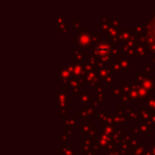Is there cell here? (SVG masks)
<instances>
[{
	"label": "cell",
	"instance_id": "cell-1",
	"mask_svg": "<svg viewBox=\"0 0 155 155\" xmlns=\"http://www.w3.org/2000/svg\"><path fill=\"white\" fill-rule=\"evenodd\" d=\"M93 30L86 29V30H81L78 32V36L72 39L73 44H78L81 48H86L91 49L94 47L93 43Z\"/></svg>",
	"mask_w": 155,
	"mask_h": 155
},
{
	"label": "cell",
	"instance_id": "cell-2",
	"mask_svg": "<svg viewBox=\"0 0 155 155\" xmlns=\"http://www.w3.org/2000/svg\"><path fill=\"white\" fill-rule=\"evenodd\" d=\"M116 48V44L110 41H100L94 47L93 53L97 58H104V56L112 55V51Z\"/></svg>",
	"mask_w": 155,
	"mask_h": 155
},
{
	"label": "cell",
	"instance_id": "cell-3",
	"mask_svg": "<svg viewBox=\"0 0 155 155\" xmlns=\"http://www.w3.org/2000/svg\"><path fill=\"white\" fill-rule=\"evenodd\" d=\"M68 69L70 70L71 74H72V79L79 81V82L83 83L86 80L87 72L84 68V63L83 64H74V63H70L68 65Z\"/></svg>",
	"mask_w": 155,
	"mask_h": 155
},
{
	"label": "cell",
	"instance_id": "cell-4",
	"mask_svg": "<svg viewBox=\"0 0 155 155\" xmlns=\"http://www.w3.org/2000/svg\"><path fill=\"white\" fill-rule=\"evenodd\" d=\"M97 141L100 147V150L104 149V150L114 151L115 147H116V144L114 143V141H113V139H112V136L107 135V134H104V133H102L100 136H98Z\"/></svg>",
	"mask_w": 155,
	"mask_h": 155
},
{
	"label": "cell",
	"instance_id": "cell-5",
	"mask_svg": "<svg viewBox=\"0 0 155 155\" xmlns=\"http://www.w3.org/2000/svg\"><path fill=\"white\" fill-rule=\"evenodd\" d=\"M71 80H72V74H71L68 67L58 69V82H61L62 84L68 86Z\"/></svg>",
	"mask_w": 155,
	"mask_h": 155
},
{
	"label": "cell",
	"instance_id": "cell-6",
	"mask_svg": "<svg viewBox=\"0 0 155 155\" xmlns=\"http://www.w3.org/2000/svg\"><path fill=\"white\" fill-rule=\"evenodd\" d=\"M144 29H146L144 34L152 37L155 43V15H152L150 19H147L144 21Z\"/></svg>",
	"mask_w": 155,
	"mask_h": 155
},
{
	"label": "cell",
	"instance_id": "cell-7",
	"mask_svg": "<svg viewBox=\"0 0 155 155\" xmlns=\"http://www.w3.org/2000/svg\"><path fill=\"white\" fill-rule=\"evenodd\" d=\"M139 115H140V119H141L143 122H147L149 125L152 124V122H151V117H152L153 114L148 106L147 105L140 106L139 107Z\"/></svg>",
	"mask_w": 155,
	"mask_h": 155
},
{
	"label": "cell",
	"instance_id": "cell-8",
	"mask_svg": "<svg viewBox=\"0 0 155 155\" xmlns=\"http://www.w3.org/2000/svg\"><path fill=\"white\" fill-rule=\"evenodd\" d=\"M133 36H134L133 29H131V30H119L118 39H119V43H121L122 45H124L129 41H131L133 38Z\"/></svg>",
	"mask_w": 155,
	"mask_h": 155
},
{
	"label": "cell",
	"instance_id": "cell-9",
	"mask_svg": "<svg viewBox=\"0 0 155 155\" xmlns=\"http://www.w3.org/2000/svg\"><path fill=\"white\" fill-rule=\"evenodd\" d=\"M99 75H98L97 71H94V72H89L87 73L86 75V80H85V82L88 84L89 87H99L100 85V82H99Z\"/></svg>",
	"mask_w": 155,
	"mask_h": 155
},
{
	"label": "cell",
	"instance_id": "cell-10",
	"mask_svg": "<svg viewBox=\"0 0 155 155\" xmlns=\"http://www.w3.org/2000/svg\"><path fill=\"white\" fill-rule=\"evenodd\" d=\"M58 155H78V151L70 144H60L58 146Z\"/></svg>",
	"mask_w": 155,
	"mask_h": 155
},
{
	"label": "cell",
	"instance_id": "cell-11",
	"mask_svg": "<svg viewBox=\"0 0 155 155\" xmlns=\"http://www.w3.org/2000/svg\"><path fill=\"white\" fill-rule=\"evenodd\" d=\"M68 86H70L71 88H72L73 97H80V96L82 95V83L81 82L72 79V80L70 81V83H69Z\"/></svg>",
	"mask_w": 155,
	"mask_h": 155
},
{
	"label": "cell",
	"instance_id": "cell-12",
	"mask_svg": "<svg viewBox=\"0 0 155 155\" xmlns=\"http://www.w3.org/2000/svg\"><path fill=\"white\" fill-rule=\"evenodd\" d=\"M98 112H96V108L93 106H83L82 110L78 113V116H82V119H87L88 116H97Z\"/></svg>",
	"mask_w": 155,
	"mask_h": 155
},
{
	"label": "cell",
	"instance_id": "cell-13",
	"mask_svg": "<svg viewBox=\"0 0 155 155\" xmlns=\"http://www.w3.org/2000/svg\"><path fill=\"white\" fill-rule=\"evenodd\" d=\"M139 85H141L144 89L149 91V93H152V91H155V83L152 81V78L151 77H148L146 75L144 79L142 80V82L140 83Z\"/></svg>",
	"mask_w": 155,
	"mask_h": 155
},
{
	"label": "cell",
	"instance_id": "cell-14",
	"mask_svg": "<svg viewBox=\"0 0 155 155\" xmlns=\"http://www.w3.org/2000/svg\"><path fill=\"white\" fill-rule=\"evenodd\" d=\"M97 73L101 81H106L110 77V69L105 66H97Z\"/></svg>",
	"mask_w": 155,
	"mask_h": 155
},
{
	"label": "cell",
	"instance_id": "cell-15",
	"mask_svg": "<svg viewBox=\"0 0 155 155\" xmlns=\"http://www.w3.org/2000/svg\"><path fill=\"white\" fill-rule=\"evenodd\" d=\"M72 51H73L72 63H74V64H83V60H84L85 53H83L82 50H81L80 48H74Z\"/></svg>",
	"mask_w": 155,
	"mask_h": 155
},
{
	"label": "cell",
	"instance_id": "cell-16",
	"mask_svg": "<svg viewBox=\"0 0 155 155\" xmlns=\"http://www.w3.org/2000/svg\"><path fill=\"white\" fill-rule=\"evenodd\" d=\"M101 129H102V133L107 134V135H110V136H112L113 134L115 133V125H113L108 120L102 121Z\"/></svg>",
	"mask_w": 155,
	"mask_h": 155
},
{
	"label": "cell",
	"instance_id": "cell-17",
	"mask_svg": "<svg viewBox=\"0 0 155 155\" xmlns=\"http://www.w3.org/2000/svg\"><path fill=\"white\" fill-rule=\"evenodd\" d=\"M134 89H135V91H137L138 96H139V98H140V101H142V100H148L149 99L150 93H149V91H147V89H144L143 87L141 86V85H139V84H137V83H135Z\"/></svg>",
	"mask_w": 155,
	"mask_h": 155
},
{
	"label": "cell",
	"instance_id": "cell-18",
	"mask_svg": "<svg viewBox=\"0 0 155 155\" xmlns=\"http://www.w3.org/2000/svg\"><path fill=\"white\" fill-rule=\"evenodd\" d=\"M63 124L65 127H68V130H72L74 127H78V117L73 116V117H64L63 119Z\"/></svg>",
	"mask_w": 155,
	"mask_h": 155
},
{
	"label": "cell",
	"instance_id": "cell-19",
	"mask_svg": "<svg viewBox=\"0 0 155 155\" xmlns=\"http://www.w3.org/2000/svg\"><path fill=\"white\" fill-rule=\"evenodd\" d=\"M150 50H149L148 47L146 46H142V45H138L137 47L135 48V56L134 58H142L146 56V54L150 53Z\"/></svg>",
	"mask_w": 155,
	"mask_h": 155
},
{
	"label": "cell",
	"instance_id": "cell-20",
	"mask_svg": "<svg viewBox=\"0 0 155 155\" xmlns=\"http://www.w3.org/2000/svg\"><path fill=\"white\" fill-rule=\"evenodd\" d=\"M125 137H127V136H125L124 130H121V131H115V133L112 135V139H113V141H114L115 144H120L121 141H122Z\"/></svg>",
	"mask_w": 155,
	"mask_h": 155
},
{
	"label": "cell",
	"instance_id": "cell-21",
	"mask_svg": "<svg viewBox=\"0 0 155 155\" xmlns=\"http://www.w3.org/2000/svg\"><path fill=\"white\" fill-rule=\"evenodd\" d=\"M124 115H125V118H127V121H132V120H139L140 119V115L136 112H133L131 110V108L127 107L125 108L124 110Z\"/></svg>",
	"mask_w": 155,
	"mask_h": 155
},
{
	"label": "cell",
	"instance_id": "cell-22",
	"mask_svg": "<svg viewBox=\"0 0 155 155\" xmlns=\"http://www.w3.org/2000/svg\"><path fill=\"white\" fill-rule=\"evenodd\" d=\"M67 101H68L67 93L66 91H60V93H58V107L65 108V110H66Z\"/></svg>",
	"mask_w": 155,
	"mask_h": 155
},
{
	"label": "cell",
	"instance_id": "cell-23",
	"mask_svg": "<svg viewBox=\"0 0 155 155\" xmlns=\"http://www.w3.org/2000/svg\"><path fill=\"white\" fill-rule=\"evenodd\" d=\"M107 120L112 123L113 125H120V124H124L127 122V118H123V117H119V116H112L108 117Z\"/></svg>",
	"mask_w": 155,
	"mask_h": 155
},
{
	"label": "cell",
	"instance_id": "cell-24",
	"mask_svg": "<svg viewBox=\"0 0 155 155\" xmlns=\"http://www.w3.org/2000/svg\"><path fill=\"white\" fill-rule=\"evenodd\" d=\"M58 33H66L68 31V26H67V21L63 18L62 15L58 14Z\"/></svg>",
	"mask_w": 155,
	"mask_h": 155
},
{
	"label": "cell",
	"instance_id": "cell-25",
	"mask_svg": "<svg viewBox=\"0 0 155 155\" xmlns=\"http://www.w3.org/2000/svg\"><path fill=\"white\" fill-rule=\"evenodd\" d=\"M119 64H120L122 71H125V72H130L131 71V68H130V66H131V60H130L129 56H125V58H121Z\"/></svg>",
	"mask_w": 155,
	"mask_h": 155
},
{
	"label": "cell",
	"instance_id": "cell-26",
	"mask_svg": "<svg viewBox=\"0 0 155 155\" xmlns=\"http://www.w3.org/2000/svg\"><path fill=\"white\" fill-rule=\"evenodd\" d=\"M80 101L82 102V104L84 106H86L87 103L91 101V98H93V95H91V91H85V93H82V95L80 96Z\"/></svg>",
	"mask_w": 155,
	"mask_h": 155
},
{
	"label": "cell",
	"instance_id": "cell-27",
	"mask_svg": "<svg viewBox=\"0 0 155 155\" xmlns=\"http://www.w3.org/2000/svg\"><path fill=\"white\" fill-rule=\"evenodd\" d=\"M134 86H135V83L132 82H122L121 83V89H122L123 94H129L131 91L134 89Z\"/></svg>",
	"mask_w": 155,
	"mask_h": 155
},
{
	"label": "cell",
	"instance_id": "cell-28",
	"mask_svg": "<svg viewBox=\"0 0 155 155\" xmlns=\"http://www.w3.org/2000/svg\"><path fill=\"white\" fill-rule=\"evenodd\" d=\"M97 100L99 102H103L104 99H105V91H106V87H102L101 85H100L99 87H97Z\"/></svg>",
	"mask_w": 155,
	"mask_h": 155
},
{
	"label": "cell",
	"instance_id": "cell-29",
	"mask_svg": "<svg viewBox=\"0 0 155 155\" xmlns=\"http://www.w3.org/2000/svg\"><path fill=\"white\" fill-rule=\"evenodd\" d=\"M138 127H139V129H140V134L147 135V136L150 135V125H149L147 122H143V121H142Z\"/></svg>",
	"mask_w": 155,
	"mask_h": 155
},
{
	"label": "cell",
	"instance_id": "cell-30",
	"mask_svg": "<svg viewBox=\"0 0 155 155\" xmlns=\"http://www.w3.org/2000/svg\"><path fill=\"white\" fill-rule=\"evenodd\" d=\"M121 50H122L127 56H135V48H132L127 45H122Z\"/></svg>",
	"mask_w": 155,
	"mask_h": 155
},
{
	"label": "cell",
	"instance_id": "cell-31",
	"mask_svg": "<svg viewBox=\"0 0 155 155\" xmlns=\"http://www.w3.org/2000/svg\"><path fill=\"white\" fill-rule=\"evenodd\" d=\"M146 154V150H144V147L142 144H140L139 147L133 149L132 150V154L131 155H144Z\"/></svg>",
	"mask_w": 155,
	"mask_h": 155
},
{
	"label": "cell",
	"instance_id": "cell-32",
	"mask_svg": "<svg viewBox=\"0 0 155 155\" xmlns=\"http://www.w3.org/2000/svg\"><path fill=\"white\" fill-rule=\"evenodd\" d=\"M127 95H129L130 101H132V102H138V101H140L139 96H138L137 91H136L135 89H133V91H131L129 94H127Z\"/></svg>",
	"mask_w": 155,
	"mask_h": 155
},
{
	"label": "cell",
	"instance_id": "cell-33",
	"mask_svg": "<svg viewBox=\"0 0 155 155\" xmlns=\"http://www.w3.org/2000/svg\"><path fill=\"white\" fill-rule=\"evenodd\" d=\"M147 106L150 108V110L152 112V114H155V98L150 97L147 100Z\"/></svg>",
	"mask_w": 155,
	"mask_h": 155
},
{
	"label": "cell",
	"instance_id": "cell-34",
	"mask_svg": "<svg viewBox=\"0 0 155 155\" xmlns=\"http://www.w3.org/2000/svg\"><path fill=\"white\" fill-rule=\"evenodd\" d=\"M123 95V91L122 89H121V87H112V96H114V97H122Z\"/></svg>",
	"mask_w": 155,
	"mask_h": 155
},
{
	"label": "cell",
	"instance_id": "cell-35",
	"mask_svg": "<svg viewBox=\"0 0 155 155\" xmlns=\"http://www.w3.org/2000/svg\"><path fill=\"white\" fill-rule=\"evenodd\" d=\"M110 69L112 72H120V71H122V69H121V67H120V64L117 63V62L112 63V64H110Z\"/></svg>",
	"mask_w": 155,
	"mask_h": 155
},
{
	"label": "cell",
	"instance_id": "cell-36",
	"mask_svg": "<svg viewBox=\"0 0 155 155\" xmlns=\"http://www.w3.org/2000/svg\"><path fill=\"white\" fill-rule=\"evenodd\" d=\"M83 20L82 19H73L72 20V25H73V29L77 30L78 32L81 31V25H82Z\"/></svg>",
	"mask_w": 155,
	"mask_h": 155
},
{
	"label": "cell",
	"instance_id": "cell-37",
	"mask_svg": "<svg viewBox=\"0 0 155 155\" xmlns=\"http://www.w3.org/2000/svg\"><path fill=\"white\" fill-rule=\"evenodd\" d=\"M154 70H155V69L151 67L150 63H146V64H144V74H146V75L150 77V74L152 72H154Z\"/></svg>",
	"mask_w": 155,
	"mask_h": 155
},
{
	"label": "cell",
	"instance_id": "cell-38",
	"mask_svg": "<svg viewBox=\"0 0 155 155\" xmlns=\"http://www.w3.org/2000/svg\"><path fill=\"white\" fill-rule=\"evenodd\" d=\"M144 77H146V74H144V73L136 72L135 73V83H137V84H140V83L142 82V80L144 79Z\"/></svg>",
	"mask_w": 155,
	"mask_h": 155
},
{
	"label": "cell",
	"instance_id": "cell-39",
	"mask_svg": "<svg viewBox=\"0 0 155 155\" xmlns=\"http://www.w3.org/2000/svg\"><path fill=\"white\" fill-rule=\"evenodd\" d=\"M97 117H98V119H99V120H101V122H102V121L107 120V118H108L105 112H99V113H98V115H97Z\"/></svg>",
	"mask_w": 155,
	"mask_h": 155
},
{
	"label": "cell",
	"instance_id": "cell-40",
	"mask_svg": "<svg viewBox=\"0 0 155 155\" xmlns=\"http://www.w3.org/2000/svg\"><path fill=\"white\" fill-rule=\"evenodd\" d=\"M130 130H131L132 135H133V136H136V135H138V134L140 133V129H139V127H135V125H131V127H130Z\"/></svg>",
	"mask_w": 155,
	"mask_h": 155
},
{
	"label": "cell",
	"instance_id": "cell-41",
	"mask_svg": "<svg viewBox=\"0 0 155 155\" xmlns=\"http://www.w3.org/2000/svg\"><path fill=\"white\" fill-rule=\"evenodd\" d=\"M108 24H110V26L113 27V28L118 29V27L120 26V24H121V20H119V19H116V20H110V21H108Z\"/></svg>",
	"mask_w": 155,
	"mask_h": 155
},
{
	"label": "cell",
	"instance_id": "cell-42",
	"mask_svg": "<svg viewBox=\"0 0 155 155\" xmlns=\"http://www.w3.org/2000/svg\"><path fill=\"white\" fill-rule=\"evenodd\" d=\"M130 98L127 94H123L122 97H121V105L120 106H125L127 105V101H129Z\"/></svg>",
	"mask_w": 155,
	"mask_h": 155
},
{
	"label": "cell",
	"instance_id": "cell-43",
	"mask_svg": "<svg viewBox=\"0 0 155 155\" xmlns=\"http://www.w3.org/2000/svg\"><path fill=\"white\" fill-rule=\"evenodd\" d=\"M114 81H115V78H114V77H112V75H110V78H107V80L105 81V82H106V86H107V87H110V85H112L113 83H114Z\"/></svg>",
	"mask_w": 155,
	"mask_h": 155
},
{
	"label": "cell",
	"instance_id": "cell-44",
	"mask_svg": "<svg viewBox=\"0 0 155 155\" xmlns=\"http://www.w3.org/2000/svg\"><path fill=\"white\" fill-rule=\"evenodd\" d=\"M58 140H62L64 142V144H67V136L65 134H62V135H58Z\"/></svg>",
	"mask_w": 155,
	"mask_h": 155
},
{
	"label": "cell",
	"instance_id": "cell-45",
	"mask_svg": "<svg viewBox=\"0 0 155 155\" xmlns=\"http://www.w3.org/2000/svg\"><path fill=\"white\" fill-rule=\"evenodd\" d=\"M120 151H116V150H114V151H110L108 153H106L105 155H120Z\"/></svg>",
	"mask_w": 155,
	"mask_h": 155
},
{
	"label": "cell",
	"instance_id": "cell-46",
	"mask_svg": "<svg viewBox=\"0 0 155 155\" xmlns=\"http://www.w3.org/2000/svg\"><path fill=\"white\" fill-rule=\"evenodd\" d=\"M101 105H102V103L98 101V100H96L95 102H93V107L94 108H97V107H99V106H101Z\"/></svg>",
	"mask_w": 155,
	"mask_h": 155
},
{
	"label": "cell",
	"instance_id": "cell-47",
	"mask_svg": "<svg viewBox=\"0 0 155 155\" xmlns=\"http://www.w3.org/2000/svg\"><path fill=\"white\" fill-rule=\"evenodd\" d=\"M58 115H60V116H63V117H66V110H65V108H60Z\"/></svg>",
	"mask_w": 155,
	"mask_h": 155
},
{
	"label": "cell",
	"instance_id": "cell-48",
	"mask_svg": "<svg viewBox=\"0 0 155 155\" xmlns=\"http://www.w3.org/2000/svg\"><path fill=\"white\" fill-rule=\"evenodd\" d=\"M150 151H151V153H152V155H155V142H154V144H151L150 146Z\"/></svg>",
	"mask_w": 155,
	"mask_h": 155
},
{
	"label": "cell",
	"instance_id": "cell-49",
	"mask_svg": "<svg viewBox=\"0 0 155 155\" xmlns=\"http://www.w3.org/2000/svg\"><path fill=\"white\" fill-rule=\"evenodd\" d=\"M151 63H152V64H153V66L155 67V55L152 58V60H151Z\"/></svg>",
	"mask_w": 155,
	"mask_h": 155
},
{
	"label": "cell",
	"instance_id": "cell-50",
	"mask_svg": "<svg viewBox=\"0 0 155 155\" xmlns=\"http://www.w3.org/2000/svg\"><path fill=\"white\" fill-rule=\"evenodd\" d=\"M144 155H152V153H151V151H146V154Z\"/></svg>",
	"mask_w": 155,
	"mask_h": 155
},
{
	"label": "cell",
	"instance_id": "cell-51",
	"mask_svg": "<svg viewBox=\"0 0 155 155\" xmlns=\"http://www.w3.org/2000/svg\"><path fill=\"white\" fill-rule=\"evenodd\" d=\"M152 81H153V82L155 83V78H152Z\"/></svg>",
	"mask_w": 155,
	"mask_h": 155
},
{
	"label": "cell",
	"instance_id": "cell-52",
	"mask_svg": "<svg viewBox=\"0 0 155 155\" xmlns=\"http://www.w3.org/2000/svg\"><path fill=\"white\" fill-rule=\"evenodd\" d=\"M154 15H155V9H154Z\"/></svg>",
	"mask_w": 155,
	"mask_h": 155
},
{
	"label": "cell",
	"instance_id": "cell-53",
	"mask_svg": "<svg viewBox=\"0 0 155 155\" xmlns=\"http://www.w3.org/2000/svg\"><path fill=\"white\" fill-rule=\"evenodd\" d=\"M154 133H155V130H154Z\"/></svg>",
	"mask_w": 155,
	"mask_h": 155
}]
</instances>
